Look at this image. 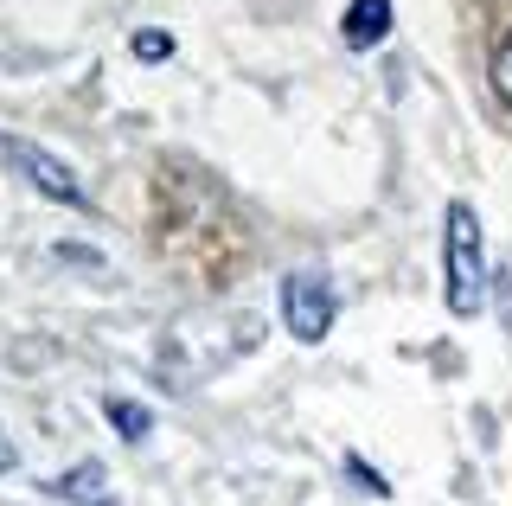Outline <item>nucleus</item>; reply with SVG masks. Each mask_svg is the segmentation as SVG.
Segmentation results:
<instances>
[{
    "label": "nucleus",
    "mask_w": 512,
    "mask_h": 506,
    "mask_svg": "<svg viewBox=\"0 0 512 506\" xmlns=\"http://www.w3.org/2000/svg\"><path fill=\"white\" fill-rule=\"evenodd\" d=\"M103 417H109V430L122 442H148L154 436V410L135 404V398H103Z\"/></svg>",
    "instance_id": "6"
},
{
    "label": "nucleus",
    "mask_w": 512,
    "mask_h": 506,
    "mask_svg": "<svg viewBox=\"0 0 512 506\" xmlns=\"http://www.w3.org/2000/svg\"><path fill=\"white\" fill-rule=\"evenodd\" d=\"M135 58H141V65H167V58H173V33L141 26V33H135Z\"/></svg>",
    "instance_id": "7"
},
{
    "label": "nucleus",
    "mask_w": 512,
    "mask_h": 506,
    "mask_svg": "<svg viewBox=\"0 0 512 506\" xmlns=\"http://www.w3.org/2000/svg\"><path fill=\"white\" fill-rule=\"evenodd\" d=\"M45 494H52V500H71V506H116L109 468L96 462V455H84V462H71L64 474H52V481H45Z\"/></svg>",
    "instance_id": "4"
},
{
    "label": "nucleus",
    "mask_w": 512,
    "mask_h": 506,
    "mask_svg": "<svg viewBox=\"0 0 512 506\" xmlns=\"http://www.w3.org/2000/svg\"><path fill=\"white\" fill-rule=\"evenodd\" d=\"M384 33H391V0H352V7H346L340 39L352 45V52H372V45H384Z\"/></svg>",
    "instance_id": "5"
},
{
    "label": "nucleus",
    "mask_w": 512,
    "mask_h": 506,
    "mask_svg": "<svg viewBox=\"0 0 512 506\" xmlns=\"http://www.w3.org/2000/svg\"><path fill=\"white\" fill-rule=\"evenodd\" d=\"M333 314H340V302H333V282L320 276V270L282 276V327L301 346H320V340H327L333 334Z\"/></svg>",
    "instance_id": "2"
},
{
    "label": "nucleus",
    "mask_w": 512,
    "mask_h": 506,
    "mask_svg": "<svg viewBox=\"0 0 512 506\" xmlns=\"http://www.w3.org/2000/svg\"><path fill=\"white\" fill-rule=\"evenodd\" d=\"M493 84H500V97L512 103V33H506V45H500V58H493Z\"/></svg>",
    "instance_id": "8"
},
{
    "label": "nucleus",
    "mask_w": 512,
    "mask_h": 506,
    "mask_svg": "<svg viewBox=\"0 0 512 506\" xmlns=\"http://www.w3.org/2000/svg\"><path fill=\"white\" fill-rule=\"evenodd\" d=\"M13 468H20V449H13V442L0 436V474H13Z\"/></svg>",
    "instance_id": "9"
},
{
    "label": "nucleus",
    "mask_w": 512,
    "mask_h": 506,
    "mask_svg": "<svg viewBox=\"0 0 512 506\" xmlns=\"http://www.w3.org/2000/svg\"><path fill=\"white\" fill-rule=\"evenodd\" d=\"M0 154H7V167H20L32 180V193L52 199V205H77V212H90V193L84 180H77L71 167L58 161V154H45L39 141H20V135H0Z\"/></svg>",
    "instance_id": "3"
},
{
    "label": "nucleus",
    "mask_w": 512,
    "mask_h": 506,
    "mask_svg": "<svg viewBox=\"0 0 512 506\" xmlns=\"http://www.w3.org/2000/svg\"><path fill=\"white\" fill-rule=\"evenodd\" d=\"M442 289L461 321H474L487 302V237H480V212L468 199H455L442 218Z\"/></svg>",
    "instance_id": "1"
}]
</instances>
